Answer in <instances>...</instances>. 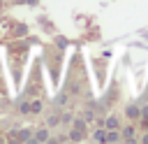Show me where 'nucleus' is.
I'll use <instances>...</instances> for the list:
<instances>
[{
	"mask_svg": "<svg viewBox=\"0 0 148 144\" xmlns=\"http://www.w3.org/2000/svg\"><path fill=\"white\" fill-rule=\"evenodd\" d=\"M51 137H49V128H39V130H35V135H32V142H49Z\"/></svg>",
	"mask_w": 148,
	"mask_h": 144,
	"instance_id": "f257e3e1",
	"label": "nucleus"
},
{
	"mask_svg": "<svg viewBox=\"0 0 148 144\" xmlns=\"http://www.w3.org/2000/svg\"><path fill=\"white\" fill-rule=\"evenodd\" d=\"M134 132H136V130H134V125H127V128L123 130V139H125V142H136Z\"/></svg>",
	"mask_w": 148,
	"mask_h": 144,
	"instance_id": "f03ea898",
	"label": "nucleus"
},
{
	"mask_svg": "<svg viewBox=\"0 0 148 144\" xmlns=\"http://www.w3.org/2000/svg\"><path fill=\"white\" fill-rule=\"evenodd\" d=\"M125 114H127V118H139V116H141V111H139L136 105H130V107L125 109Z\"/></svg>",
	"mask_w": 148,
	"mask_h": 144,
	"instance_id": "7ed1b4c3",
	"label": "nucleus"
},
{
	"mask_svg": "<svg viewBox=\"0 0 148 144\" xmlns=\"http://www.w3.org/2000/svg\"><path fill=\"white\" fill-rule=\"evenodd\" d=\"M104 125H106L109 130H113V128H118V116H116V114H111V116H106V121H104Z\"/></svg>",
	"mask_w": 148,
	"mask_h": 144,
	"instance_id": "20e7f679",
	"label": "nucleus"
},
{
	"mask_svg": "<svg viewBox=\"0 0 148 144\" xmlns=\"http://www.w3.org/2000/svg\"><path fill=\"white\" fill-rule=\"evenodd\" d=\"M16 139H18V142H30V139H32V130H18Z\"/></svg>",
	"mask_w": 148,
	"mask_h": 144,
	"instance_id": "39448f33",
	"label": "nucleus"
},
{
	"mask_svg": "<svg viewBox=\"0 0 148 144\" xmlns=\"http://www.w3.org/2000/svg\"><path fill=\"white\" fill-rule=\"evenodd\" d=\"M92 142H106V130L104 128H97L95 135H92Z\"/></svg>",
	"mask_w": 148,
	"mask_h": 144,
	"instance_id": "423d86ee",
	"label": "nucleus"
},
{
	"mask_svg": "<svg viewBox=\"0 0 148 144\" xmlns=\"http://www.w3.org/2000/svg\"><path fill=\"white\" fill-rule=\"evenodd\" d=\"M118 139H120V135H118V130H116V128L106 132V142H118Z\"/></svg>",
	"mask_w": 148,
	"mask_h": 144,
	"instance_id": "0eeeda50",
	"label": "nucleus"
},
{
	"mask_svg": "<svg viewBox=\"0 0 148 144\" xmlns=\"http://www.w3.org/2000/svg\"><path fill=\"white\" fill-rule=\"evenodd\" d=\"M74 130H79V132H86V121H81V118H74Z\"/></svg>",
	"mask_w": 148,
	"mask_h": 144,
	"instance_id": "6e6552de",
	"label": "nucleus"
},
{
	"mask_svg": "<svg viewBox=\"0 0 148 144\" xmlns=\"http://www.w3.org/2000/svg\"><path fill=\"white\" fill-rule=\"evenodd\" d=\"M69 132H72V135H69V139H72V142H79V139L83 137V132H79V130H74V128H72Z\"/></svg>",
	"mask_w": 148,
	"mask_h": 144,
	"instance_id": "1a4fd4ad",
	"label": "nucleus"
},
{
	"mask_svg": "<svg viewBox=\"0 0 148 144\" xmlns=\"http://www.w3.org/2000/svg\"><path fill=\"white\" fill-rule=\"evenodd\" d=\"M30 111L39 114V111H42V102H32V105H30Z\"/></svg>",
	"mask_w": 148,
	"mask_h": 144,
	"instance_id": "9d476101",
	"label": "nucleus"
},
{
	"mask_svg": "<svg viewBox=\"0 0 148 144\" xmlns=\"http://www.w3.org/2000/svg\"><path fill=\"white\" fill-rule=\"evenodd\" d=\"M60 121H62V123H72V114H67V111H65V114L60 116Z\"/></svg>",
	"mask_w": 148,
	"mask_h": 144,
	"instance_id": "9b49d317",
	"label": "nucleus"
},
{
	"mask_svg": "<svg viewBox=\"0 0 148 144\" xmlns=\"http://www.w3.org/2000/svg\"><path fill=\"white\" fill-rule=\"evenodd\" d=\"M141 142H146V144H148V135H143V137H141Z\"/></svg>",
	"mask_w": 148,
	"mask_h": 144,
	"instance_id": "f8f14e48",
	"label": "nucleus"
}]
</instances>
